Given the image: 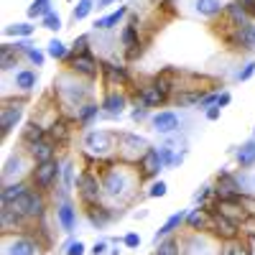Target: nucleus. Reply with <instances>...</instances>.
Returning a JSON list of instances; mask_svg holds the SVG:
<instances>
[{
    "mask_svg": "<svg viewBox=\"0 0 255 255\" xmlns=\"http://www.w3.org/2000/svg\"><path fill=\"white\" fill-rule=\"evenodd\" d=\"M130 10H133L130 5H120L118 10H113V13H108V15L97 18L95 26H92V31H95V33H113V31L123 23V20L130 15Z\"/></svg>",
    "mask_w": 255,
    "mask_h": 255,
    "instance_id": "5701e85b",
    "label": "nucleus"
},
{
    "mask_svg": "<svg viewBox=\"0 0 255 255\" xmlns=\"http://www.w3.org/2000/svg\"><path fill=\"white\" fill-rule=\"evenodd\" d=\"M209 90L207 87H181L176 95H174V105H176V108H197V105H199V100L207 95Z\"/></svg>",
    "mask_w": 255,
    "mask_h": 255,
    "instance_id": "473e14b6",
    "label": "nucleus"
},
{
    "mask_svg": "<svg viewBox=\"0 0 255 255\" xmlns=\"http://www.w3.org/2000/svg\"><path fill=\"white\" fill-rule=\"evenodd\" d=\"M8 38H31L33 33H36V26L31 23V20H20V23H10V26H5V31H3Z\"/></svg>",
    "mask_w": 255,
    "mask_h": 255,
    "instance_id": "4c0bfd02",
    "label": "nucleus"
},
{
    "mask_svg": "<svg viewBox=\"0 0 255 255\" xmlns=\"http://www.w3.org/2000/svg\"><path fill=\"white\" fill-rule=\"evenodd\" d=\"M28 189H31V181H28V179L3 184V189H0V204H13L18 197H23Z\"/></svg>",
    "mask_w": 255,
    "mask_h": 255,
    "instance_id": "72a5a7b5",
    "label": "nucleus"
},
{
    "mask_svg": "<svg viewBox=\"0 0 255 255\" xmlns=\"http://www.w3.org/2000/svg\"><path fill=\"white\" fill-rule=\"evenodd\" d=\"M123 212H115L108 202H102V204H95V207H84V217H87L90 227L92 230H105L115 217H120Z\"/></svg>",
    "mask_w": 255,
    "mask_h": 255,
    "instance_id": "412c9836",
    "label": "nucleus"
},
{
    "mask_svg": "<svg viewBox=\"0 0 255 255\" xmlns=\"http://www.w3.org/2000/svg\"><path fill=\"white\" fill-rule=\"evenodd\" d=\"M148 125H151V130L168 138V135H176L181 130V115L176 110H156L151 115V120H148Z\"/></svg>",
    "mask_w": 255,
    "mask_h": 255,
    "instance_id": "a211bd4d",
    "label": "nucleus"
},
{
    "mask_svg": "<svg viewBox=\"0 0 255 255\" xmlns=\"http://www.w3.org/2000/svg\"><path fill=\"white\" fill-rule=\"evenodd\" d=\"M222 18L227 20L230 26H245V23H253V18H250V13H248V8L240 3V0H230V3H225V13H222Z\"/></svg>",
    "mask_w": 255,
    "mask_h": 255,
    "instance_id": "c756f323",
    "label": "nucleus"
},
{
    "mask_svg": "<svg viewBox=\"0 0 255 255\" xmlns=\"http://www.w3.org/2000/svg\"><path fill=\"white\" fill-rule=\"evenodd\" d=\"M44 138H49V128L41 123V120H28L26 125H23V130H20V145H23V151H28L31 145H36L38 140H44Z\"/></svg>",
    "mask_w": 255,
    "mask_h": 255,
    "instance_id": "b1692460",
    "label": "nucleus"
},
{
    "mask_svg": "<svg viewBox=\"0 0 255 255\" xmlns=\"http://www.w3.org/2000/svg\"><path fill=\"white\" fill-rule=\"evenodd\" d=\"M220 92H222V90H209V92H207V95L199 100L197 110H202V113H204L207 108H215V105H217V100H220Z\"/></svg>",
    "mask_w": 255,
    "mask_h": 255,
    "instance_id": "5fc2aeb1",
    "label": "nucleus"
},
{
    "mask_svg": "<svg viewBox=\"0 0 255 255\" xmlns=\"http://www.w3.org/2000/svg\"><path fill=\"white\" fill-rule=\"evenodd\" d=\"M41 248L44 243L33 235V230L3 235V255H41Z\"/></svg>",
    "mask_w": 255,
    "mask_h": 255,
    "instance_id": "9b49d317",
    "label": "nucleus"
},
{
    "mask_svg": "<svg viewBox=\"0 0 255 255\" xmlns=\"http://www.w3.org/2000/svg\"><path fill=\"white\" fill-rule=\"evenodd\" d=\"M100 115H102V105L92 100V102H87V105H82V108H79L74 123L79 125V130H90V128L100 120Z\"/></svg>",
    "mask_w": 255,
    "mask_h": 255,
    "instance_id": "2f4dec72",
    "label": "nucleus"
},
{
    "mask_svg": "<svg viewBox=\"0 0 255 255\" xmlns=\"http://www.w3.org/2000/svg\"><path fill=\"white\" fill-rule=\"evenodd\" d=\"M54 220L59 225L61 232L67 235H74L77 230V222H79V215H77V204L72 202V194L64 191L61 186H56V207H54Z\"/></svg>",
    "mask_w": 255,
    "mask_h": 255,
    "instance_id": "6e6552de",
    "label": "nucleus"
},
{
    "mask_svg": "<svg viewBox=\"0 0 255 255\" xmlns=\"http://www.w3.org/2000/svg\"><path fill=\"white\" fill-rule=\"evenodd\" d=\"M151 255H181V245H179V238H163L156 243L153 253Z\"/></svg>",
    "mask_w": 255,
    "mask_h": 255,
    "instance_id": "58836bf2",
    "label": "nucleus"
},
{
    "mask_svg": "<svg viewBox=\"0 0 255 255\" xmlns=\"http://www.w3.org/2000/svg\"><path fill=\"white\" fill-rule=\"evenodd\" d=\"M41 26H44L46 31H54V33H59V31L64 28V23H61V15H59L56 10H51L49 15L41 18Z\"/></svg>",
    "mask_w": 255,
    "mask_h": 255,
    "instance_id": "09e8293b",
    "label": "nucleus"
},
{
    "mask_svg": "<svg viewBox=\"0 0 255 255\" xmlns=\"http://www.w3.org/2000/svg\"><path fill=\"white\" fill-rule=\"evenodd\" d=\"M118 133L120 130H108V128H90L82 135V156L110 163L118 158Z\"/></svg>",
    "mask_w": 255,
    "mask_h": 255,
    "instance_id": "7ed1b4c3",
    "label": "nucleus"
},
{
    "mask_svg": "<svg viewBox=\"0 0 255 255\" xmlns=\"http://www.w3.org/2000/svg\"><path fill=\"white\" fill-rule=\"evenodd\" d=\"M61 166H64V161H59V158L46 161V163H33L31 176H28L31 186L44 191V194H49L56 186H61Z\"/></svg>",
    "mask_w": 255,
    "mask_h": 255,
    "instance_id": "0eeeda50",
    "label": "nucleus"
},
{
    "mask_svg": "<svg viewBox=\"0 0 255 255\" xmlns=\"http://www.w3.org/2000/svg\"><path fill=\"white\" fill-rule=\"evenodd\" d=\"M209 232H212V235H215L220 243L243 238V235H240V222L232 220V217L220 215V212H215V215H212V230H209Z\"/></svg>",
    "mask_w": 255,
    "mask_h": 255,
    "instance_id": "4be33fe9",
    "label": "nucleus"
},
{
    "mask_svg": "<svg viewBox=\"0 0 255 255\" xmlns=\"http://www.w3.org/2000/svg\"><path fill=\"white\" fill-rule=\"evenodd\" d=\"M240 3L248 8V13H250V18L255 20V0H240Z\"/></svg>",
    "mask_w": 255,
    "mask_h": 255,
    "instance_id": "052dcab7",
    "label": "nucleus"
},
{
    "mask_svg": "<svg viewBox=\"0 0 255 255\" xmlns=\"http://www.w3.org/2000/svg\"><path fill=\"white\" fill-rule=\"evenodd\" d=\"M238 171H240V168H238ZM240 181H243L245 194L255 197V168H250V171H240Z\"/></svg>",
    "mask_w": 255,
    "mask_h": 255,
    "instance_id": "603ef678",
    "label": "nucleus"
},
{
    "mask_svg": "<svg viewBox=\"0 0 255 255\" xmlns=\"http://www.w3.org/2000/svg\"><path fill=\"white\" fill-rule=\"evenodd\" d=\"M59 153V143L51 140V138H44V140H38L36 145L28 148V156L33 163H46V161H54Z\"/></svg>",
    "mask_w": 255,
    "mask_h": 255,
    "instance_id": "bb28decb",
    "label": "nucleus"
},
{
    "mask_svg": "<svg viewBox=\"0 0 255 255\" xmlns=\"http://www.w3.org/2000/svg\"><path fill=\"white\" fill-rule=\"evenodd\" d=\"M100 179H102V191H105V202L108 204L130 202L143 184L135 163H125L120 158H115L105 166L100 171Z\"/></svg>",
    "mask_w": 255,
    "mask_h": 255,
    "instance_id": "f257e3e1",
    "label": "nucleus"
},
{
    "mask_svg": "<svg viewBox=\"0 0 255 255\" xmlns=\"http://www.w3.org/2000/svg\"><path fill=\"white\" fill-rule=\"evenodd\" d=\"M120 243H123L128 250H138V248H140V235H138V232H128Z\"/></svg>",
    "mask_w": 255,
    "mask_h": 255,
    "instance_id": "6e6d98bb",
    "label": "nucleus"
},
{
    "mask_svg": "<svg viewBox=\"0 0 255 255\" xmlns=\"http://www.w3.org/2000/svg\"><path fill=\"white\" fill-rule=\"evenodd\" d=\"M110 255H123V253H120L118 248H113V250H110Z\"/></svg>",
    "mask_w": 255,
    "mask_h": 255,
    "instance_id": "e2e57ef3",
    "label": "nucleus"
},
{
    "mask_svg": "<svg viewBox=\"0 0 255 255\" xmlns=\"http://www.w3.org/2000/svg\"><path fill=\"white\" fill-rule=\"evenodd\" d=\"M113 3H120V0H97V10H105V8H110Z\"/></svg>",
    "mask_w": 255,
    "mask_h": 255,
    "instance_id": "680f3d73",
    "label": "nucleus"
},
{
    "mask_svg": "<svg viewBox=\"0 0 255 255\" xmlns=\"http://www.w3.org/2000/svg\"><path fill=\"white\" fill-rule=\"evenodd\" d=\"M184 227L191 230V232H209L212 230V212H209V207H194V209H189Z\"/></svg>",
    "mask_w": 255,
    "mask_h": 255,
    "instance_id": "393cba45",
    "label": "nucleus"
},
{
    "mask_svg": "<svg viewBox=\"0 0 255 255\" xmlns=\"http://www.w3.org/2000/svg\"><path fill=\"white\" fill-rule=\"evenodd\" d=\"M204 118H207L209 123L220 120V118H222V108H217V105H215V108H207V110H204Z\"/></svg>",
    "mask_w": 255,
    "mask_h": 255,
    "instance_id": "13d9d810",
    "label": "nucleus"
},
{
    "mask_svg": "<svg viewBox=\"0 0 255 255\" xmlns=\"http://www.w3.org/2000/svg\"><path fill=\"white\" fill-rule=\"evenodd\" d=\"M100 64H102V59L95 56V51L82 54V56H72V54H69V59L64 61V69L74 72L77 77L87 79V82H95V79L100 77Z\"/></svg>",
    "mask_w": 255,
    "mask_h": 255,
    "instance_id": "dca6fc26",
    "label": "nucleus"
},
{
    "mask_svg": "<svg viewBox=\"0 0 255 255\" xmlns=\"http://www.w3.org/2000/svg\"><path fill=\"white\" fill-rule=\"evenodd\" d=\"M151 148L143 135L138 133H130V130H120L118 133V158L125 161V163H138V158Z\"/></svg>",
    "mask_w": 255,
    "mask_h": 255,
    "instance_id": "ddd939ff",
    "label": "nucleus"
},
{
    "mask_svg": "<svg viewBox=\"0 0 255 255\" xmlns=\"http://www.w3.org/2000/svg\"><path fill=\"white\" fill-rule=\"evenodd\" d=\"M253 138H255V128H253Z\"/></svg>",
    "mask_w": 255,
    "mask_h": 255,
    "instance_id": "0e129e2a",
    "label": "nucleus"
},
{
    "mask_svg": "<svg viewBox=\"0 0 255 255\" xmlns=\"http://www.w3.org/2000/svg\"><path fill=\"white\" fill-rule=\"evenodd\" d=\"M61 253H64V255H84V253H87V245L69 235V240L61 245Z\"/></svg>",
    "mask_w": 255,
    "mask_h": 255,
    "instance_id": "49530a36",
    "label": "nucleus"
},
{
    "mask_svg": "<svg viewBox=\"0 0 255 255\" xmlns=\"http://www.w3.org/2000/svg\"><path fill=\"white\" fill-rule=\"evenodd\" d=\"M110 250V240H97L95 245H92V255H105V253H108Z\"/></svg>",
    "mask_w": 255,
    "mask_h": 255,
    "instance_id": "4d7b16f0",
    "label": "nucleus"
},
{
    "mask_svg": "<svg viewBox=\"0 0 255 255\" xmlns=\"http://www.w3.org/2000/svg\"><path fill=\"white\" fill-rule=\"evenodd\" d=\"M33 222H28L23 217L15 204H0V230L3 235H13V232H28Z\"/></svg>",
    "mask_w": 255,
    "mask_h": 255,
    "instance_id": "f3484780",
    "label": "nucleus"
},
{
    "mask_svg": "<svg viewBox=\"0 0 255 255\" xmlns=\"http://www.w3.org/2000/svg\"><path fill=\"white\" fill-rule=\"evenodd\" d=\"M102 105V120H120L125 115V110L130 108V97H128V92L123 87H113L105 92V97L100 100Z\"/></svg>",
    "mask_w": 255,
    "mask_h": 255,
    "instance_id": "2eb2a0df",
    "label": "nucleus"
},
{
    "mask_svg": "<svg viewBox=\"0 0 255 255\" xmlns=\"http://www.w3.org/2000/svg\"><path fill=\"white\" fill-rule=\"evenodd\" d=\"M240 235L255 245V215H248L243 222H240Z\"/></svg>",
    "mask_w": 255,
    "mask_h": 255,
    "instance_id": "8fccbe9b",
    "label": "nucleus"
},
{
    "mask_svg": "<svg viewBox=\"0 0 255 255\" xmlns=\"http://www.w3.org/2000/svg\"><path fill=\"white\" fill-rule=\"evenodd\" d=\"M26 97H8L3 100V108H0V135L8 138L15 128L20 125V120H23L26 115Z\"/></svg>",
    "mask_w": 255,
    "mask_h": 255,
    "instance_id": "f8f14e48",
    "label": "nucleus"
},
{
    "mask_svg": "<svg viewBox=\"0 0 255 255\" xmlns=\"http://www.w3.org/2000/svg\"><path fill=\"white\" fill-rule=\"evenodd\" d=\"M100 77L105 79V84L113 90V87H130L133 84V74L128 69V61L115 59V56H105L100 64Z\"/></svg>",
    "mask_w": 255,
    "mask_h": 255,
    "instance_id": "9d476101",
    "label": "nucleus"
},
{
    "mask_svg": "<svg viewBox=\"0 0 255 255\" xmlns=\"http://www.w3.org/2000/svg\"><path fill=\"white\" fill-rule=\"evenodd\" d=\"M51 95H54V100H56V105H59L61 115H67V118H72V120L77 118V113H79L82 105H87V102L95 100V97H92V82L77 77V74L69 72V69H64V72L54 79Z\"/></svg>",
    "mask_w": 255,
    "mask_h": 255,
    "instance_id": "f03ea898",
    "label": "nucleus"
},
{
    "mask_svg": "<svg viewBox=\"0 0 255 255\" xmlns=\"http://www.w3.org/2000/svg\"><path fill=\"white\" fill-rule=\"evenodd\" d=\"M31 168H33V161H31L28 151H13L5 158V163H3V184L28 179L31 176Z\"/></svg>",
    "mask_w": 255,
    "mask_h": 255,
    "instance_id": "4468645a",
    "label": "nucleus"
},
{
    "mask_svg": "<svg viewBox=\"0 0 255 255\" xmlns=\"http://www.w3.org/2000/svg\"><path fill=\"white\" fill-rule=\"evenodd\" d=\"M135 168H138V174H140L143 181H156L158 174L166 168L163 161H161V156H158V145H151V148H148V151L138 158Z\"/></svg>",
    "mask_w": 255,
    "mask_h": 255,
    "instance_id": "6ab92c4d",
    "label": "nucleus"
},
{
    "mask_svg": "<svg viewBox=\"0 0 255 255\" xmlns=\"http://www.w3.org/2000/svg\"><path fill=\"white\" fill-rule=\"evenodd\" d=\"M151 115H153V110H148L145 105L133 102V108H130V120H133L135 125H140V123H145V120H151Z\"/></svg>",
    "mask_w": 255,
    "mask_h": 255,
    "instance_id": "de8ad7c7",
    "label": "nucleus"
},
{
    "mask_svg": "<svg viewBox=\"0 0 255 255\" xmlns=\"http://www.w3.org/2000/svg\"><path fill=\"white\" fill-rule=\"evenodd\" d=\"M120 49H123L128 64L140 59L143 51H145V41L140 36V18L133 10H130V15H128V23L120 28Z\"/></svg>",
    "mask_w": 255,
    "mask_h": 255,
    "instance_id": "20e7f679",
    "label": "nucleus"
},
{
    "mask_svg": "<svg viewBox=\"0 0 255 255\" xmlns=\"http://www.w3.org/2000/svg\"><path fill=\"white\" fill-rule=\"evenodd\" d=\"M74 120L72 118H67V115H59L51 125H49V138L51 140H56L59 145H67L69 143V138H72V130H74Z\"/></svg>",
    "mask_w": 255,
    "mask_h": 255,
    "instance_id": "7c9ffc66",
    "label": "nucleus"
},
{
    "mask_svg": "<svg viewBox=\"0 0 255 255\" xmlns=\"http://www.w3.org/2000/svg\"><path fill=\"white\" fill-rule=\"evenodd\" d=\"M179 245H181V255H220L222 253V243L212 232L186 230L179 238Z\"/></svg>",
    "mask_w": 255,
    "mask_h": 255,
    "instance_id": "423d86ee",
    "label": "nucleus"
},
{
    "mask_svg": "<svg viewBox=\"0 0 255 255\" xmlns=\"http://www.w3.org/2000/svg\"><path fill=\"white\" fill-rule=\"evenodd\" d=\"M133 102H138V105H145L148 110H158V108H163L166 102H171L166 95H161L156 87H153V82L148 79L145 84H138L135 87V92H133Z\"/></svg>",
    "mask_w": 255,
    "mask_h": 255,
    "instance_id": "aec40b11",
    "label": "nucleus"
},
{
    "mask_svg": "<svg viewBox=\"0 0 255 255\" xmlns=\"http://www.w3.org/2000/svg\"><path fill=\"white\" fill-rule=\"evenodd\" d=\"M51 10H54L51 0H33V3L28 5V10H26V15H28V20H41L44 15H49Z\"/></svg>",
    "mask_w": 255,
    "mask_h": 255,
    "instance_id": "a19ab883",
    "label": "nucleus"
},
{
    "mask_svg": "<svg viewBox=\"0 0 255 255\" xmlns=\"http://www.w3.org/2000/svg\"><path fill=\"white\" fill-rule=\"evenodd\" d=\"M28 64H31V67H44V64H46V49H38V46H31L28 51H26V56H23Z\"/></svg>",
    "mask_w": 255,
    "mask_h": 255,
    "instance_id": "a18cd8bd",
    "label": "nucleus"
},
{
    "mask_svg": "<svg viewBox=\"0 0 255 255\" xmlns=\"http://www.w3.org/2000/svg\"><path fill=\"white\" fill-rule=\"evenodd\" d=\"M74 189H77V197H79V204H82V207H95V204H102V202H105L100 171L82 168V171L77 174Z\"/></svg>",
    "mask_w": 255,
    "mask_h": 255,
    "instance_id": "39448f33",
    "label": "nucleus"
},
{
    "mask_svg": "<svg viewBox=\"0 0 255 255\" xmlns=\"http://www.w3.org/2000/svg\"><path fill=\"white\" fill-rule=\"evenodd\" d=\"M166 191H168V184H166L163 179H156V181H151V186H148L145 197H151V199H161V197H166Z\"/></svg>",
    "mask_w": 255,
    "mask_h": 255,
    "instance_id": "3c124183",
    "label": "nucleus"
},
{
    "mask_svg": "<svg viewBox=\"0 0 255 255\" xmlns=\"http://www.w3.org/2000/svg\"><path fill=\"white\" fill-rule=\"evenodd\" d=\"M230 102H232V95H230L227 90H222V92H220V100H217V108H222V110H225Z\"/></svg>",
    "mask_w": 255,
    "mask_h": 255,
    "instance_id": "bf43d9fd",
    "label": "nucleus"
},
{
    "mask_svg": "<svg viewBox=\"0 0 255 255\" xmlns=\"http://www.w3.org/2000/svg\"><path fill=\"white\" fill-rule=\"evenodd\" d=\"M253 23H255V20H253Z\"/></svg>",
    "mask_w": 255,
    "mask_h": 255,
    "instance_id": "69168bd1",
    "label": "nucleus"
},
{
    "mask_svg": "<svg viewBox=\"0 0 255 255\" xmlns=\"http://www.w3.org/2000/svg\"><path fill=\"white\" fill-rule=\"evenodd\" d=\"M20 59H23V56H18V54L13 51L10 41H3V44H0V69H3V74H8V72H18Z\"/></svg>",
    "mask_w": 255,
    "mask_h": 255,
    "instance_id": "f704fd0d",
    "label": "nucleus"
},
{
    "mask_svg": "<svg viewBox=\"0 0 255 255\" xmlns=\"http://www.w3.org/2000/svg\"><path fill=\"white\" fill-rule=\"evenodd\" d=\"M69 54L72 56H82V54H90L92 51V36L90 33H79L74 41H72V44H69Z\"/></svg>",
    "mask_w": 255,
    "mask_h": 255,
    "instance_id": "37998d69",
    "label": "nucleus"
},
{
    "mask_svg": "<svg viewBox=\"0 0 255 255\" xmlns=\"http://www.w3.org/2000/svg\"><path fill=\"white\" fill-rule=\"evenodd\" d=\"M253 77H255V59H248V61L243 64V67L238 69L235 79H238V82H250Z\"/></svg>",
    "mask_w": 255,
    "mask_h": 255,
    "instance_id": "864d4df0",
    "label": "nucleus"
},
{
    "mask_svg": "<svg viewBox=\"0 0 255 255\" xmlns=\"http://www.w3.org/2000/svg\"><path fill=\"white\" fill-rule=\"evenodd\" d=\"M69 51H72V49H69L67 44H64L61 38H56V36L46 44V56H49V59H54V61H61V64L69 59Z\"/></svg>",
    "mask_w": 255,
    "mask_h": 255,
    "instance_id": "e433bc0d",
    "label": "nucleus"
},
{
    "mask_svg": "<svg viewBox=\"0 0 255 255\" xmlns=\"http://www.w3.org/2000/svg\"><path fill=\"white\" fill-rule=\"evenodd\" d=\"M13 87H15V92H20V95H31V92L38 87V72H36V69H28V67H20V69L13 74Z\"/></svg>",
    "mask_w": 255,
    "mask_h": 255,
    "instance_id": "c85d7f7f",
    "label": "nucleus"
},
{
    "mask_svg": "<svg viewBox=\"0 0 255 255\" xmlns=\"http://www.w3.org/2000/svg\"><path fill=\"white\" fill-rule=\"evenodd\" d=\"M186 212L189 209H179V212H174L171 217H168L156 232H153V245L158 243V240H163V238H171V235H176V232L184 227V222H186Z\"/></svg>",
    "mask_w": 255,
    "mask_h": 255,
    "instance_id": "cd10ccee",
    "label": "nucleus"
},
{
    "mask_svg": "<svg viewBox=\"0 0 255 255\" xmlns=\"http://www.w3.org/2000/svg\"><path fill=\"white\" fill-rule=\"evenodd\" d=\"M232 156H235V168L240 171H250L255 168V138H248L245 143L232 148Z\"/></svg>",
    "mask_w": 255,
    "mask_h": 255,
    "instance_id": "a878e982",
    "label": "nucleus"
},
{
    "mask_svg": "<svg viewBox=\"0 0 255 255\" xmlns=\"http://www.w3.org/2000/svg\"><path fill=\"white\" fill-rule=\"evenodd\" d=\"M74 181H77V168H74V161L67 158L64 166H61V189L72 194V191H74Z\"/></svg>",
    "mask_w": 255,
    "mask_h": 255,
    "instance_id": "ea45409f",
    "label": "nucleus"
},
{
    "mask_svg": "<svg viewBox=\"0 0 255 255\" xmlns=\"http://www.w3.org/2000/svg\"><path fill=\"white\" fill-rule=\"evenodd\" d=\"M97 8V0H77V5L72 8V20L79 23V20L90 18V13Z\"/></svg>",
    "mask_w": 255,
    "mask_h": 255,
    "instance_id": "79ce46f5",
    "label": "nucleus"
},
{
    "mask_svg": "<svg viewBox=\"0 0 255 255\" xmlns=\"http://www.w3.org/2000/svg\"><path fill=\"white\" fill-rule=\"evenodd\" d=\"M194 13L202 15V18H222L225 3H222V0H197V3H194Z\"/></svg>",
    "mask_w": 255,
    "mask_h": 255,
    "instance_id": "c9c22d12",
    "label": "nucleus"
},
{
    "mask_svg": "<svg viewBox=\"0 0 255 255\" xmlns=\"http://www.w3.org/2000/svg\"><path fill=\"white\" fill-rule=\"evenodd\" d=\"M212 199H215V184H204L194 191V204L197 207H207V204H212Z\"/></svg>",
    "mask_w": 255,
    "mask_h": 255,
    "instance_id": "c03bdc74",
    "label": "nucleus"
},
{
    "mask_svg": "<svg viewBox=\"0 0 255 255\" xmlns=\"http://www.w3.org/2000/svg\"><path fill=\"white\" fill-rule=\"evenodd\" d=\"M20 212H23V217L28 220V222H41V220H46V215H49V199H46V194L44 191H38V189H28L23 197H18L15 202H13Z\"/></svg>",
    "mask_w": 255,
    "mask_h": 255,
    "instance_id": "1a4fd4ad",
    "label": "nucleus"
}]
</instances>
